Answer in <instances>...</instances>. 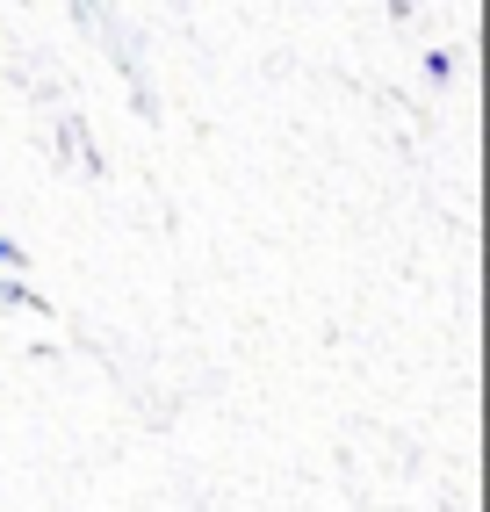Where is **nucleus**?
Here are the masks:
<instances>
[{
  "label": "nucleus",
  "instance_id": "1",
  "mask_svg": "<svg viewBox=\"0 0 490 512\" xmlns=\"http://www.w3.org/2000/svg\"><path fill=\"white\" fill-rule=\"evenodd\" d=\"M58 159L73 166V174H101L94 130H87V116H80V109H65V116H58Z\"/></svg>",
  "mask_w": 490,
  "mask_h": 512
},
{
  "label": "nucleus",
  "instance_id": "2",
  "mask_svg": "<svg viewBox=\"0 0 490 512\" xmlns=\"http://www.w3.org/2000/svg\"><path fill=\"white\" fill-rule=\"evenodd\" d=\"M0 311H44V296L29 282H0Z\"/></svg>",
  "mask_w": 490,
  "mask_h": 512
},
{
  "label": "nucleus",
  "instance_id": "3",
  "mask_svg": "<svg viewBox=\"0 0 490 512\" xmlns=\"http://www.w3.org/2000/svg\"><path fill=\"white\" fill-rule=\"evenodd\" d=\"M0 267H29V253L15 246V238H0Z\"/></svg>",
  "mask_w": 490,
  "mask_h": 512
}]
</instances>
